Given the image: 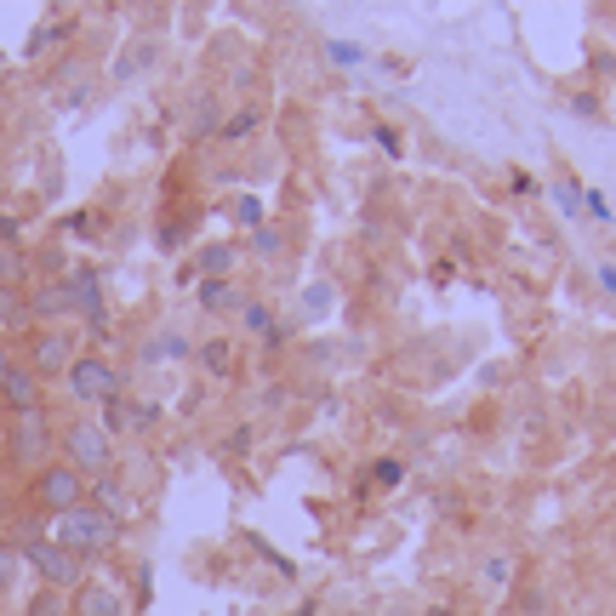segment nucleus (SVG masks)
Wrapping results in <instances>:
<instances>
[{"instance_id":"f257e3e1","label":"nucleus","mask_w":616,"mask_h":616,"mask_svg":"<svg viewBox=\"0 0 616 616\" xmlns=\"http://www.w3.org/2000/svg\"><path fill=\"white\" fill-rule=\"evenodd\" d=\"M52 542H58V548H69V554H75V559L86 565V559H98V554H109V548L120 542V519H109L104 508L80 502V508L58 514V526H52Z\"/></svg>"},{"instance_id":"f03ea898","label":"nucleus","mask_w":616,"mask_h":616,"mask_svg":"<svg viewBox=\"0 0 616 616\" xmlns=\"http://www.w3.org/2000/svg\"><path fill=\"white\" fill-rule=\"evenodd\" d=\"M0 446H7V462H12V468L40 473L46 462H52V451H58V434H52V422H46V405H40V411H18V417H7V429H0Z\"/></svg>"},{"instance_id":"7ed1b4c3","label":"nucleus","mask_w":616,"mask_h":616,"mask_svg":"<svg viewBox=\"0 0 616 616\" xmlns=\"http://www.w3.org/2000/svg\"><path fill=\"white\" fill-rule=\"evenodd\" d=\"M58 451H63V462L80 473L86 486L104 480V473H115V440H109L104 422H69V429L58 434Z\"/></svg>"},{"instance_id":"20e7f679","label":"nucleus","mask_w":616,"mask_h":616,"mask_svg":"<svg viewBox=\"0 0 616 616\" xmlns=\"http://www.w3.org/2000/svg\"><path fill=\"white\" fill-rule=\"evenodd\" d=\"M12 548H18V559L29 565L46 588L63 594V588H80V583H86V565H80L69 548H58L52 537H23V542H12Z\"/></svg>"},{"instance_id":"39448f33","label":"nucleus","mask_w":616,"mask_h":616,"mask_svg":"<svg viewBox=\"0 0 616 616\" xmlns=\"http://www.w3.org/2000/svg\"><path fill=\"white\" fill-rule=\"evenodd\" d=\"M63 389H69L75 405H109V400L120 394V371H115L104 354H80V360L69 365V377H63Z\"/></svg>"},{"instance_id":"423d86ee","label":"nucleus","mask_w":616,"mask_h":616,"mask_svg":"<svg viewBox=\"0 0 616 616\" xmlns=\"http://www.w3.org/2000/svg\"><path fill=\"white\" fill-rule=\"evenodd\" d=\"M86 491H91V486L80 480V473H75L63 457H58V462H46V468L35 473V486H29V497H35L46 514H69V508H80Z\"/></svg>"},{"instance_id":"0eeeda50","label":"nucleus","mask_w":616,"mask_h":616,"mask_svg":"<svg viewBox=\"0 0 616 616\" xmlns=\"http://www.w3.org/2000/svg\"><path fill=\"white\" fill-rule=\"evenodd\" d=\"M75 360H80V349H75V338H69L63 325L35 331V343H29V354H23V365L40 377V383H52V377H69Z\"/></svg>"},{"instance_id":"6e6552de","label":"nucleus","mask_w":616,"mask_h":616,"mask_svg":"<svg viewBox=\"0 0 616 616\" xmlns=\"http://www.w3.org/2000/svg\"><path fill=\"white\" fill-rule=\"evenodd\" d=\"M40 394H46V383L23 365V360H12V371L0 377V411L7 417H18V411H40Z\"/></svg>"},{"instance_id":"1a4fd4ad","label":"nucleus","mask_w":616,"mask_h":616,"mask_svg":"<svg viewBox=\"0 0 616 616\" xmlns=\"http://www.w3.org/2000/svg\"><path fill=\"white\" fill-rule=\"evenodd\" d=\"M69 616H126V599L115 583L104 577H86L75 594H69Z\"/></svg>"},{"instance_id":"9d476101","label":"nucleus","mask_w":616,"mask_h":616,"mask_svg":"<svg viewBox=\"0 0 616 616\" xmlns=\"http://www.w3.org/2000/svg\"><path fill=\"white\" fill-rule=\"evenodd\" d=\"M69 297H75V314H86L91 331H104L109 303H104V286H98V268H75L69 274Z\"/></svg>"},{"instance_id":"9b49d317","label":"nucleus","mask_w":616,"mask_h":616,"mask_svg":"<svg viewBox=\"0 0 616 616\" xmlns=\"http://www.w3.org/2000/svg\"><path fill=\"white\" fill-rule=\"evenodd\" d=\"M69 314H75L69 280H52V286H35V292H29V320H40V331L58 325V320H69Z\"/></svg>"},{"instance_id":"f8f14e48","label":"nucleus","mask_w":616,"mask_h":616,"mask_svg":"<svg viewBox=\"0 0 616 616\" xmlns=\"http://www.w3.org/2000/svg\"><path fill=\"white\" fill-rule=\"evenodd\" d=\"M149 422H160V411L155 405H144V400H109V417H104V429H109V440L115 434H126V429H149Z\"/></svg>"},{"instance_id":"ddd939ff","label":"nucleus","mask_w":616,"mask_h":616,"mask_svg":"<svg viewBox=\"0 0 616 616\" xmlns=\"http://www.w3.org/2000/svg\"><path fill=\"white\" fill-rule=\"evenodd\" d=\"M86 502H91V508H104L109 519H126V514H131V491L115 480V473H104V480H91Z\"/></svg>"},{"instance_id":"4468645a","label":"nucleus","mask_w":616,"mask_h":616,"mask_svg":"<svg viewBox=\"0 0 616 616\" xmlns=\"http://www.w3.org/2000/svg\"><path fill=\"white\" fill-rule=\"evenodd\" d=\"M18 325H29V297L0 286V331H18Z\"/></svg>"},{"instance_id":"2eb2a0df","label":"nucleus","mask_w":616,"mask_h":616,"mask_svg":"<svg viewBox=\"0 0 616 616\" xmlns=\"http://www.w3.org/2000/svg\"><path fill=\"white\" fill-rule=\"evenodd\" d=\"M23 616H69V599L58 588H35V599H29Z\"/></svg>"},{"instance_id":"dca6fc26","label":"nucleus","mask_w":616,"mask_h":616,"mask_svg":"<svg viewBox=\"0 0 616 616\" xmlns=\"http://www.w3.org/2000/svg\"><path fill=\"white\" fill-rule=\"evenodd\" d=\"M18 577H23L18 548H12V542H0V594H12V588H18Z\"/></svg>"},{"instance_id":"f3484780","label":"nucleus","mask_w":616,"mask_h":616,"mask_svg":"<svg viewBox=\"0 0 616 616\" xmlns=\"http://www.w3.org/2000/svg\"><path fill=\"white\" fill-rule=\"evenodd\" d=\"M201 303H206V309H228V303H234V292L223 286V280H206V286H201Z\"/></svg>"},{"instance_id":"a211bd4d","label":"nucleus","mask_w":616,"mask_h":616,"mask_svg":"<svg viewBox=\"0 0 616 616\" xmlns=\"http://www.w3.org/2000/svg\"><path fill=\"white\" fill-rule=\"evenodd\" d=\"M246 331H263V338H280V325H274V314H268V309H257V303L246 309Z\"/></svg>"},{"instance_id":"6ab92c4d","label":"nucleus","mask_w":616,"mask_h":616,"mask_svg":"<svg viewBox=\"0 0 616 616\" xmlns=\"http://www.w3.org/2000/svg\"><path fill=\"white\" fill-rule=\"evenodd\" d=\"M201 360H206V371H228V343H206Z\"/></svg>"},{"instance_id":"aec40b11","label":"nucleus","mask_w":616,"mask_h":616,"mask_svg":"<svg viewBox=\"0 0 616 616\" xmlns=\"http://www.w3.org/2000/svg\"><path fill=\"white\" fill-rule=\"evenodd\" d=\"M18 268H23V263H18V252H12V246H0V286H12Z\"/></svg>"},{"instance_id":"412c9836","label":"nucleus","mask_w":616,"mask_h":616,"mask_svg":"<svg viewBox=\"0 0 616 616\" xmlns=\"http://www.w3.org/2000/svg\"><path fill=\"white\" fill-rule=\"evenodd\" d=\"M12 241H18V217L0 212V246H12Z\"/></svg>"},{"instance_id":"4be33fe9","label":"nucleus","mask_w":616,"mask_h":616,"mask_svg":"<svg viewBox=\"0 0 616 616\" xmlns=\"http://www.w3.org/2000/svg\"><path fill=\"white\" fill-rule=\"evenodd\" d=\"M252 126H257V115H241V120H228V131H223V137H246Z\"/></svg>"},{"instance_id":"5701e85b","label":"nucleus","mask_w":616,"mask_h":616,"mask_svg":"<svg viewBox=\"0 0 616 616\" xmlns=\"http://www.w3.org/2000/svg\"><path fill=\"white\" fill-rule=\"evenodd\" d=\"M486 583H508V559H491V565H486Z\"/></svg>"},{"instance_id":"b1692460","label":"nucleus","mask_w":616,"mask_h":616,"mask_svg":"<svg viewBox=\"0 0 616 616\" xmlns=\"http://www.w3.org/2000/svg\"><path fill=\"white\" fill-rule=\"evenodd\" d=\"M12 371V349H0V377H7Z\"/></svg>"},{"instance_id":"393cba45","label":"nucleus","mask_w":616,"mask_h":616,"mask_svg":"<svg viewBox=\"0 0 616 616\" xmlns=\"http://www.w3.org/2000/svg\"><path fill=\"white\" fill-rule=\"evenodd\" d=\"M0 429H7V411H0Z\"/></svg>"},{"instance_id":"a878e982","label":"nucleus","mask_w":616,"mask_h":616,"mask_svg":"<svg viewBox=\"0 0 616 616\" xmlns=\"http://www.w3.org/2000/svg\"><path fill=\"white\" fill-rule=\"evenodd\" d=\"M440 616H451V610H440Z\"/></svg>"}]
</instances>
